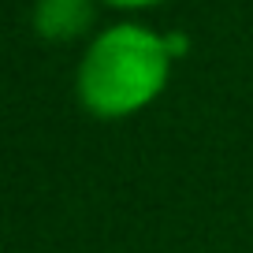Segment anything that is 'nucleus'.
<instances>
[{
  "label": "nucleus",
  "instance_id": "nucleus-3",
  "mask_svg": "<svg viewBox=\"0 0 253 253\" xmlns=\"http://www.w3.org/2000/svg\"><path fill=\"white\" fill-rule=\"evenodd\" d=\"M112 4H145V0H112Z\"/></svg>",
  "mask_w": 253,
  "mask_h": 253
},
{
  "label": "nucleus",
  "instance_id": "nucleus-2",
  "mask_svg": "<svg viewBox=\"0 0 253 253\" xmlns=\"http://www.w3.org/2000/svg\"><path fill=\"white\" fill-rule=\"evenodd\" d=\"M93 19L89 0H38L34 23L45 38H71Z\"/></svg>",
  "mask_w": 253,
  "mask_h": 253
},
{
  "label": "nucleus",
  "instance_id": "nucleus-1",
  "mask_svg": "<svg viewBox=\"0 0 253 253\" xmlns=\"http://www.w3.org/2000/svg\"><path fill=\"white\" fill-rule=\"evenodd\" d=\"M168 38L142 30L134 23L112 26L89 45L79 67V93L97 116H123L145 104L168 75Z\"/></svg>",
  "mask_w": 253,
  "mask_h": 253
}]
</instances>
